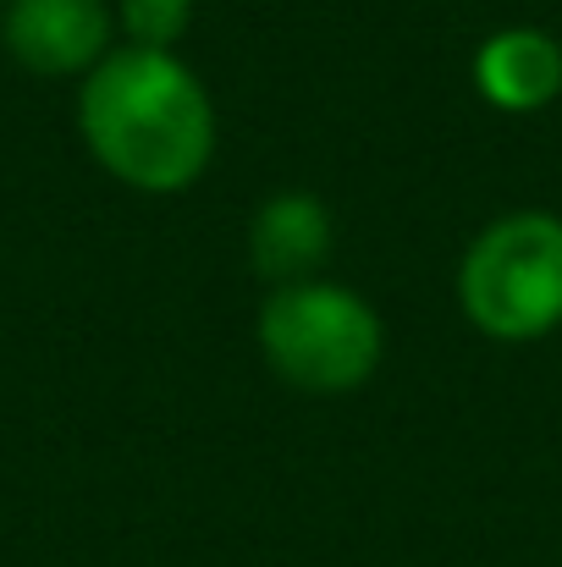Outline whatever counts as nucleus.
Returning a JSON list of instances; mask_svg holds the SVG:
<instances>
[{"instance_id": "obj_1", "label": "nucleus", "mask_w": 562, "mask_h": 567, "mask_svg": "<svg viewBox=\"0 0 562 567\" xmlns=\"http://www.w3.org/2000/svg\"><path fill=\"white\" fill-rule=\"evenodd\" d=\"M78 127L94 161L139 193H183L215 150V111L204 83L172 50H111L83 94Z\"/></svg>"}, {"instance_id": "obj_2", "label": "nucleus", "mask_w": 562, "mask_h": 567, "mask_svg": "<svg viewBox=\"0 0 562 567\" xmlns=\"http://www.w3.org/2000/svg\"><path fill=\"white\" fill-rule=\"evenodd\" d=\"M463 315L497 342H535L562 326V220L541 209L502 215L474 237L458 270Z\"/></svg>"}, {"instance_id": "obj_3", "label": "nucleus", "mask_w": 562, "mask_h": 567, "mask_svg": "<svg viewBox=\"0 0 562 567\" xmlns=\"http://www.w3.org/2000/svg\"><path fill=\"white\" fill-rule=\"evenodd\" d=\"M265 359L298 391H354L380 364V320L375 309L331 281L282 287L259 315Z\"/></svg>"}, {"instance_id": "obj_4", "label": "nucleus", "mask_w": 562, "mask_h": 567, "mask_svg": "<svg viewBox=\"0 0 562 567\" xmlns=\"http://www.w3.org/2000/svg\"><path fill=\"white\" fill-rule=\"evenodd\" d=\"M6 50L39 78L94 72L111 55V11L105 0H11Z\"/></svg>"}, {"instance_id": "obj_5", "label": "nucleus", "mask_w": 562, "mask_h": 567, "mask_svg": "<svg viewBox=\"0 0 562 567\" xmlns=\"http://www.w3.org/2000/svg\"><path fill=\"white\" fill-rule=\"evenodd\" d=\"M474 83L497 111H541L562 94V44L541 28H502L480 44Z\"/></svg>"}, {"instance_id": "obj_6", "label": "nucleus", "mask_w": 562, "mask_h": 567, "mask_svg": "<svg viewBox=\"0 0 562 567\" xmlns=\"http://www.w3.org/2000/svg\"><path fill=\"white\" fill-rule=\"evenodd\" d=\"M248 254L259 276L282 287L309 281V270H320L331 254V209L315 193H276L248 226Z\"/></svg>"}, {"instance_id": "obj_7", "label": "nucleus", "mask_w": 562, "mask_h": 567, "mask_svg": "<svg viewBox=\"0 0 562 567\" xmlns=\"http://www.w3.org/2000/svg\"><path fill=\"white\" fill-rule=\"evenodd\" d=\"M193 22V0H122V28L139 50H172Z\"/></svg>"}]
</instances>
